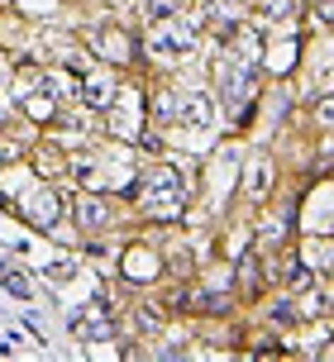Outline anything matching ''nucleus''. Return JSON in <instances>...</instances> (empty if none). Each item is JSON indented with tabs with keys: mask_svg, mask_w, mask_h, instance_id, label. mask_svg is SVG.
Returning a JSON list of instances; mask_svg holds the SVG:
<instances>
[{
	"mask_svg": "<svg viewBox=\"0 0 334 362\" xmlns=\"http://www.w3.org/2000/svg\"><path fill=\"white\" fill-rule=\"evenodd\" d=\"M129 196L139 200V210L149 219H177L186 210V177L172 167H153L129 186Z\"/></svg>",
	"mask_w": 334,
	"mask_h": 362,
	"instance_id": "nucleus-1",
	"label": "nucleus"
},
{
	"mask_svg": "<svg viewBox=\"0 0 334 362\" xmlns=\"http://www.w3.org/2000/svg\"><path fill=\"white\" fill-rule=\"evenodd\" d=\"M191 43H196V29L186 24V19H163V24H153L149 34V53L158 57V62H182L186 53H191Z\"/></svg>",
	"mask_w": 334,
	"mask_h": 362,
	"instance_id": "nucleus-2",
	"label": "nucleus"
},
{
	"mask_svg": "<svg viewBox=\"0 0 334 362\" xmlns=\"http://www.w3.org/2000/svg\"><path fill=\"white\" fill-rule=\"evenodd\" d=\"M220 115V100L205 95V90H186L177 95V124H191V129H210Z\"/></svg>",
	"mask_w": 334,
	"mask_h": 362,
	"instance_id": "nucleus-3",
	"label": "nucleus"
},
{
	"mask_svg": "<svg viewBox=\"0 0 334 362\" xmlns=\"http://www.w3.org/2000/svg\"><path fill=\"white\" fill-rule=\"evenodd\" d=\"M19 205H24L19 215L29 219L34 229H53V224H57V196L48 191V186H34V191H29V200H19Z\"/></svg>",
	"mask_w": 334,
	"mask_h": 362,
	"instance_id": "nucleus-4",
	"label": "nucleus"
},
{
	"mask_svg": "<svg viewBox=\"0 0 334 362\" xmlns=\"http://www.w3.org/2000/svg\"><path fill=\"white\" fill-rule=\"evenodd\" d=\"M110 224V205L100 196H81V205H76V229L81 234H96V229H105Z\"/></svg>",
	"mask_w": 334,
	"mask_h": 362,
	"instance_id": "nucleus-5",
	"label": "nucleus"
},
{
	"mask_svg": "<svg viewBox=\"0 0 334 362\" xmlns=\"http://www.w3.org/2000/svg\"><path fill=\"white\" fill-rule=\"evenodd\" d=\"M81 100L91 110H105L115 100V76L110 72H86V81H81Z\"/></svg>",
	"mask_w": 334,
	"mask_h": 362,
	"instance_id": "nucleus-6",
	"label": "nucleus"
},
{
	"mask_svg": "<svg viewBox=\"0 0 334 362\" xmlns=\"http://www.w3.org/2000/svg\"><path fill=\"white\" fill-rule=\"evenodd\" d=\"M72 334H81V339H96V334H100V339H110L115 334V325H110V315H105V305L100 310H81V315H72Z\"/></svg>",
	"mask_w": 334,
	"mask_h": 362,
	"instance_id": "nucleus-7",
	"label": "nucleus"
},
{
	"mask_svg": "<svg viewBox=\"0 0 334 362\" xmlns=\"http://www.w3.org/2000/svg\"><path fill=\"white\" fill-rule=\"evenodd\" d=\"M267 191H272V163H267V158H253L248 172H243V196L248 200H267Z\"/></svg>",
	"mask_w": 334,
	"mask_h": 362,
	"instance_id": "nucleus-8",
	"label": "nucleus"
},
{
	"mask_svg": "<svg viewBox=\"0 0 334 362\" xmlns=\"http://www.w3.org/2000/svg\"><path fill=\"white\" fill-rule=\"evenodd\" d=\"M234 286H239V296H263V267L253 262V253H239V272H234Z\"/></svg>",
	"mask_w": 334,
	"mask_h": 362,
	"instance_id": "nucleus-9",
	"label": "nucleus"
},
{
	"mask_svg": "<svg viewBox=\"0 0 334 362\" xmlns=\"http://www.w3.org/2000/svg\"><path fill=\"white\" fill-rule=\"evenodd\" d=\"M287 243V215H267L258 224V253H277Z\"/></svg>",
	"mask_w": 334,
	"mask_h": 362,
	"instance_id": "nucleus-10",
	"label": "nucleus"
},
{
	"mask_svg": "<svg viewBox=\"0 0 334 362\" xmlns=\"http://www.w3.org/2000/svg\"><path fill=\"white\" fill-rule=\"evenodd\" d=\"M301 262L316 267V272H325V267L334 272V238H311V243L301 248Z\"/></svg>",
	"mask_w": 334,
	"mask_h": 362,
	"instance_id": "nucleus-11",
	"label": "nucleus"
},
{
	"mask_svg": "<svg viewBox=\"0 0 334 362\" xmlns=\"http://www.w3.org/2000/svg\"><path fill=\"white\" fill-rule=\"evenodd\" d=\"M96 48H105V53H110V62H129V34H120V29H100V34H96Z\"/></svg>",
	"mask_w": 334,
	"mask_h": 362,
	"instance_id": "nucleus-12",
	"label": "nucleus"
},
{
	"mask_svg": "<svg viewBox=\"0 0 334 362\" xmlns=\"http://www.w3.org/2000/svg\"><path fill=\"white\" fill-rule=\"evenodd\" d=\"M320 281V272L316 267H306V262H296V267H287V291L292 296H306V291Z\"/></svg>",
	"mask_w": 334,
	"mask_h": 362,
	"instance_id": "nucleus-13",
	"label": "nucleus"
},
{
	"mask_svg": "<svg viewBox=\"0 0 334 362\" xmlns=\"http://www.w3.org/2000/svg\"><path fill=\"white\" fill-rule=\"evenodd\" d=\"M177 10H182V0H144V5H139L144 24H163V19H172Z\"/></svg>",
	"mask_w": 334,
	"mask_h": 362,
	"instance_id": "nucleus-14",
	"label": "nucleus"
},
{
	"mask_svg": "<svg viewBox=\"0 0 334 362\" xmlns=\"http://www.w3.org/2000/svg\"><path fill=\"white\" fill-rule=\"evenodd\" d=\"M258 15L267 24H287V19L296 15V0H258Z\"/></svg>",
	"mask_w": 334,
	"mask_h": 362,
	"instance_id": "nucleus-15",
	"label": "nucleus"
},
{
	"mask_svg": "<svg viewBox=\"0 0 334 362\" xmlns=\"http://www.w3.org/2000/svg\"><path fill=\"white\" fill-rule=\"evenodd\" d=\"M301 320V310L292 305V296H287V300H272V310H267V325L272 329H292Z\"/></svg>",
	"mask_w": 334,
	"mask_h": 362,
	"instance_id": "nucleus-16",
	"label": "nucleus"
},
{
	"mask_svg": "<svg viewBox=\"0 0 334 362\" xmlns=\"http://www.w3.org/2000/svg\"><path fill=\"white\" fill-rule=\"evenodd\" d=\"M5 291H10L15 300H24V305L34 300V286H29V276H19V272H5Z\"/></svg>",
	"mask_w": 334,
	"mask_h": 362,
	"instance_id": "nucleus-17",
	"label": "nucleus"
},
{
	"mask_svg": "<svg viewBox=\"0 0 334 362\" xmlns=\"http://www.w3.org/2000/svg\"><path fill=\"white\" fill-rule=\"evenodd\" d=\"M34 167H38V177H62V163H57V153H53V148H38Z\"/></svg>",
	"mask_w": 334,
	"mask_h": 362,
	"instance_id": "nucleus-18",
	"label": "nucleus"
},
{
	"mask_svg": "<svg viewBox=\"0 0 334 362\" xmlns=\"http://www.w3.org/2000/svg\"><path fill=\"white\" fill-rule=\"evenodd\" d=\"M158 320H163V315H158V310H153V305L134 310V329H144V334H158V329H163V325H158Z\"/></svg>",
	"mask_w": 334,
	"mask_h": 362,
	"instance_id": "nucleus-19",
	"label": "nucleus"
},
{
	"mask_svg": "<svg viewBox=\"0 0 334 362\" xmlns=\"http://www.w3.org/2000/svg\"><path fill=\"white\" fill-rule=\"evenodd\" d=\"M306 296H311V300H306V315H330V310H334V300H330L320 286H311Z\"/></svg>",
	"mask_w": 334,
	"mask_h": 362,
	"instance_id": "nucleus-20",
	"label": "nucleus"
},
{
	"mask_svg": "<svg viewBox=\"0 0 334 362\" xmlns=\"http://www.w3.org/2000/svg\"><path fill=\"white\" fill-rule=\"evenodd\" d=\"M316 19L325 24V29H330V24H334V0H325V5H316Z\"/></svg>",
	"mask_w": 334,
	"mask_h": 362,
	"instance_id": "nucleus-21",
	"label": "nucleus"
},
{
	"mask_svg": "<svg viewBox=\"0 0 334 362\" xmlns=\"http://www.w3.org/2000/svg\"><path fill=\"white\" fill-rule=\"evenodd\" d=\"M316 115L325 119V124H330V119H334V95H325V100H320V105H316Z\"/></svg>",
	"mask_w": 334,
	"mask_h": 362,
	"instance_id": "nucleus-22",
	"label": "nucleus"
},
{
	"mask_svg": "<svg viewBox=\"0 0 334 362\" xmlns=\"http://www.w3.org/2000/svg\"><path fill=\"white\" fill-rule=\"evenodd\" d=\"M5 119H10V115H5V105H0V129H5Z\"/></svg>",
	"mask_w": 334,
	"mask_h": 362,
	"instance_id": "nucleus-23",
	"label": "nucleus"
}]
</instances>
